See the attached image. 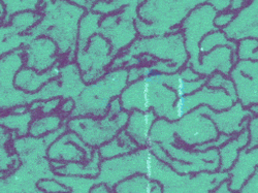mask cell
Listing matches in <instances>:
<instances>
[{"instance_id":"43","label":"cell","mask_w":258,"mask_h":193,"mask_svg":"<svg viewBox=\"0 0 258 193\" xmlns=\"http://www.w3.org/2000/svg\"><path fill=\"white\" fill-rule=\"evenodd\" d=\"M5 18H6V10H5V7L2 4V2H0V25H3Z\"/></svg>"},{"instance_id":"30","label":"cell","mask_w":258,"mask_h":193,"mask_svg":"<svg viewBox=\"0 0 258 193\" xmlns=\"http://www.w3.org/2000/svg\"><path fill=\"white\" fill-rule=\"evenodd\" d=\"M218 47H229L233 51V53L236 54L238 42L230 40L222 30L217 29L208 33L202 39L200 44V53L201 55H204Z\"/></svg>"},{"instance_id":"45","label":"cell","mask_w":258,"mask_h":193,"mask_svg":"<svg viewBox=\"0 0 258 193\" xmlns=\"http://www.w3.org/2000/svg\"><path fill=\"white\" fill-rule=\"evenodd\" d=\"M7 176V173H5V171L4 170H2V169H0V180H2V179H4L5 177Z\"/></svg>"},{"instance_id":"11","label":"cell","mask_w":258,"mask_h":193,"mask_svg":"<svg viewBox=\"0 0 258 193\" xmlns=\"http://www.w3.org/2000/svg\"><path fill=\"white\" fill-rule=\"evenodd\" d=\"M235 102L238 101L231 98L224 90L212 89L205 85L195 93L177 98L173 112L174 122L200 106H208L215 112H221L230 108Z\"/></svg>"},{"instance_id":"2","label":"cell","mask_w":258,"mask_h":193,"mask_svg":"<svg viewBox=\"0 0 258 193\" xmlns=\"http://www.w3.org/2000/svg\"><path fill=\"white\" fill-rule=\"evenodd\" d=\"M189 60L180 30L159 36L138 37L126 50L116 56L112 69H126L164 61L181 70Z\"/></svg>"},{"instance_id":"35","label":"cell","mask_w":258,"mask_h":193,"mask_svg":"<svg viewBox=\"0 0 258 193\" xmlns=\"http://www.w3.org/2000/svg\"><path fill=\"white\" fill-rule=\"evenodd\" d=\"M234 16H235V13L231 12L229 10L225 11V12L218 13L214 19L215 27H216L217 29H220V30L224 29L226 26H228L230 24V22L233 20Z\"/></svg>"},{"instance_id":"23","label":"cell","mask_w":258,"mask_h":193,"mask_svg":"<svg viewBox=\"0 0 258 193\" xmlns=\"http://www.w3.org/2000/svg\"><path fill=\"white\" fill-rule=\"evenodd\" d=\"M138 149H140L138 144L123 130L114 139L100 146L97 152L100 158L104 160L133 153Z\"/></svg>"},{"instance_id":"8","label":"cell","mask_w":258,"mask_h":193,"mask_svg":"<svg viewBox=\"0 0 258 193\" xmlns=\"http://www.w3.org/2000/svg\"><path fill=\"white\" fill-rule=\"evenodd\" d=\"M217 14L213 7L205 4L193 9L182 21L179 29L189 55L187 66L192 67L200 62V44L208 33L217 30L214 25V19Z\"/></svg>"},{"instance_id":"25","label":"cell","mask_w":258,"mask_h":193,"mask_svg":"<svg viewBox=\"0 0 258 193\" xmlns=\"http://www.w3.org/2000/svg\"><path fill=\"white\" fill-rule=\"evenodd\" d=\"M66 119L59 113L35 115L30 123L28 135L33 139H40L52 135L66 126Z\"/></svg>"},{"instance_id":"9","label":"cell","mask_w":258,"mask_h":193,"mask_svg":"<svg viewBox=\"0 0 258 193\" xmlns=\"http://www.w3.org/2000/svg\"><path fill=\"white\" fill-rule=\"evenodd\" d=\"M139 7L129 6L101 18L99 33L109 40L116 55L126 50L139 36L135 23L139 18Z\"/></svg>"},{"instance_id":"14","label":"cell","mask_w":258,"mask_h":193,"mask_svg":"<svg viewBox=\"0 0 258 193\" xmlns=\"http://www.w3.org/2000/svg\"><path fill=\"white\" fill-rule=\"evenodd\" d=\"M95 150L86 145L78 135L67 130L52 142L47 155L52 162H81L90 159Z\"/></svg>"},{"instance_id":"4","label":"cell","mask_w":258,"mask_h":193,"mask_svg":"<svg viewBox=\"0 0 258 193\" xmlns=\"http://www.w3.org/2000/svg\"><path fill=\"white\" fill-rule=\"evenodd\" d=\"M128 69H112L97 81L87 84L76 99L72 117H102L111 102L119 98L128 85Z\"/></svg>"},{"instance_id":"13","label":"cell","mask_w":258,"mask_h":193,"mask_svg":"<svg viewBox=\"0 0 258 193\" xmlns=\"http://www.w3.org/2000/svg\"><path fill=\"white\" fill-rule=\"evenodd\" d=\"M229 78L235 86L238 102L245 108L258 103V60H238Z\"/></svg>"},{"instance_id":"17","label":"cell","mask_w":258,"mask_h":193,"mask_svg":"<svg viewBox=\"0 0 258 193\" xmlns=\"http://www.w3.org/2000/svg\"><path fill=\"white\" fill-rule=\"evenodd\" d=\"M238 55L229 47H218L211 52L201 55L200 62L191 68L202 78H208L215 73L229 77L230 72L238 61Z\"/></svg>"},{"instance_id":"32","label":"cell","mask_w":258,"mask_h":193,"mask_svg":"<svg viewBox=\"0 0 258 193\" xmlns=\"http://www.w3.org/2000/svg\"><path fill=\"white\" fill-rule=\"evenodd\" d=\"M206 86L212 89L224 90L231 98H233L235 101H238L235 86L231 79L227 76H224L220 73H215L207 78Z\"/></svg>"},{"instance_id":"10","label":"cell","mask_w":258,"mask_h":193,"mask_svg":"<svg viewBox=\"0 0 258 193\" xmlns=\"http://www.w3.org/2000/svg\"><path fill=\"white\" fill-rule=\"evenodd\" d=\"M174 124L176 141L180 143L181 147L187 149L211 142L220 135L213 121L204 114L201 106Z\"/></svg>"},{"instance_id":"37","label":"cell","mask_w":258,"mask_h":193,"mask_svg":"<svg viewBox=\"0 0 258 193\" xmlns=\"http://www.w3.org/2000/svg\"><path fill=\"white\" fill-rule=\"evenodd\" d=\"M75 109H76V99L71 98V97L70 98H62L58 113L67 120L72 117Z\"/></svg>"},{"instance_id":"39","label":"cell","mask_w":258,"mask_h":193,"mask_svg":"<svg viewBox=\"0 0 258 193\" xmlns=\"http://www.w3.org/2000/svg\"><path fill=\"white\" fill-rule=\"evenodd\" d=\"M208 4L217 13H221L229 10L231 0H209Z\"/></svg>"},{"instance_id":"5","label":"cell","mask_w":258,"mask_h":193,"mask_svg":"<svg viewBox=\"0 0 258 193\" xmlns=\"http://www.w3.org/2000/svg\"><path fill=\"white\" fill-rule=\"evenodd\" d=\"M128 117L129 113L123 110L119 98H116L111 102L104 116L71 117L67 119L66 127L78 135L86 145L98 149L124 130Z\"/></svg>"},{"instance_id":"31","label":"cell","mask_w":258,"mask_h":193,"mask_svg":"<svg viewBox=\"0 0 258 193\" xmlns=\"http://www.w3.org/2000/svg\"><path fill=\"white\" fill-rule=\"evenodd\" d=\"M6 10V18L3 24H8L10 18L20 12L38 11L41 0H0Z\"/></svg>"},{"instance_id":"29","label":"cell","mask_w":258,"mask_h":193,"mask_svg":"<svg viewBox=\"0 0 258 193\" xmlns=\"http://www.w3.org/2000/svg\"><path fill=\"white\" fill-rule=\"evenodd\" d=\"M40 18H41V15L38 11L20 12L13 15L10 18L8 25H10L13 31L16 32L17 34L27 35L38 24Z\"/></svg>"},{"instance_id":"46","label":"cell","mask_w":258,"mask_h":193,"mask_svg":"<svg viewBox=\"0 0 258 193\" xmlns=\"http://www.w3.org/2000/svg\"><path fill=\"white\" fill-rule=\"evenodd\" d=\"M253 60H258V50L254 52V54H253Z\"/></svg>"},{"instance_id":"21","label":"cell","mask_w":258,"mask_h":193,"mask_svg":"<svg viewBox=\"0 0 258 193\" xmlns=\"http://www.w3.org/2000/svg\"><path fill=\"white\" fill-rule=\"evenodd\" d=\"M102 159L100 158L97 149L93 156L85 161L81 162H69V163H60V162H52L53 169L57 175L60 176H73V177H87L96 179L99 169L100 163Z\"/></svg>"},{"instance_id":"18","label":"cell","mask_w":258,"mask_h":193,"mask_svg":"<svg viewBox=\"0 0 258 193\" xmlns=\"http://www.w3.org/2000/svg\"><path fill=\"white\" fill-rule=\"evenodd\" d=\"M258 169V147L244 148L239 154L238 159L233 163L228 174V187L234 193L239 191L246 182Z\"/></svg>"},{"instance_id":"44","label":"cell","mask_w":258,"mask_h":193,"mask_svg":"<svg viewBox=\"0 0 258 193\" xmlns=\"http://www.w3.org/2000/svg\"><path fill=\"white\" fill-rule=\"evenodd\" d=\"M248 109H249L250 113L252 114V116H258V103L251 105Z\"/></svg>"},{"instance_id":"28","label":"cell","mask_w":258,"mask_h":193,"mask_svg":"<svg viewBox=\"0 0 258 193\" xmlns=\"http://www.w3.org/2000/svg\"><path fill=\"white\" fill-rule=\"evenodd\" d=\"M16 137L13 133L8 131L4 126H0V169L8 173L16 166L18 157L15 152L12 151V143Z\"/></svg>"},{"instance_id":"24","label":"cell","mask_w":258,"mask_h":193,"mask_svg":"<svg viewBox=\"0 0 258 193\" xmlns=\"http://www.w3.org/2000/svg\"><path fill=\"white\" fill-rule=\"evenodd\" d=\"M115 193H164L163 186L147 176L138 174L127 178L113 187Z\"/></svg>"},{"instance_id":"6","label":"cell","mask_w":258,"mask_h":193,"mask_svg":"<svg viewBox=\"0 0 258 193\" xmlns=\"http://www.w3.org/2000/svg\"><path fill=\"white\" fill-rule=\"evenodd\" d=\"M155 160L156 157L148 148H140L133 153L104 159L100 163L96 183H103L113 188L119 182L134 175L147 176Z\"/></svg>"},{"instance_id":"27","label":"cell","mask_w":258,"mask_h":193,"mask_svg":"<svg viewBox=\"0 0 258 193\" xmlns=\"http://www.w3.org/2000/svg\"><path fill=\"white\" fill-rule=\"evenodd\" d=\"M33 118L34 115L30 111L25 114H14L8 111L0 116V126H4L13 133L16 139L23 138L28 134Z\"/></svg>"},{"instance_id":"47","label":"cell","mask_w":258,"mask_h":193,"mask_svg":"<svg viewBox=\"0 0 258 193\" xmlns=\"http://www.w3.org/2000/svg\"><path fill=\"white\" fill-rule=\"evenodd\" d=\"M4 113H5V111L2 108H0V116H2Z\"/></svg>"},{"instance_id":"20","label":"cell","mask_w":258,"mask_h":193,"mask_svg":"<svg viewBox=\"0 0 258 193\" xmlns=\"http://www.w3.org/2000/svg\"><path fill=\"white\" fill-rule=\"evenodd\" d=\"M157 120L153 111H133L129 113L125 132L138 144L140 148H147L150 142V133Z\"/></svg>"},{"instance_id":"26","label":"cell","mask_w":258,"mask_h":193,"mask_svg":"<svg viewBox=\"0 0 258 193\" xmlns=\"http://www.w3.org/2000/svg\"><path fill=\"white\" fill-rule=\"evenodd\" d=\"M101 18V15L93 12L92 10L85 12L79 23L77 50L84 49L88 45L90 38L99 33Z\"/></svg>"},{"instance_id":"15","label":"cell","mask_w":258,"mask_h":193,"mask_svg":"<svg viewBox=\"0 0 258 193\" xmlns=\"http://www.w3.org/2000/svg\"><path fill=\"white\" fill-rule=\"evenodd\" d=\"M204 114L208 116L216 126L219 134L233 137L240 134L248 127L249 119L252 117L248 108L240 102H235L230 108L215 112L208 106H201Z\"/></svg>"},{"instance_id":"16","label":"cell","mask_w":258,"mask_h":193,"mask_svg":"<svg viewBox=\"0 0 258 193\" xmlns=\"http://www.w3.org/2000/svg\"><path fill=\"white\" fill-rule=\"evenodd\" d=\"M222 31L230 40L236 42L244 38L258 40V0H248Z\"/></svg>"},{"instance_id":"1","label":"cell","mask_w":258,"mask_h":193,"mask_svg":"<svg viewBox=\"0 0 258 193\" xmlns=\"http://www.w3.org/2000/svg\"><path fill=\"white\" fill-rule=\"evenodd\" d=\"M38 12L40 21L27 35L50 37L56 42L62 62H75L79 23L86 10L69 0H41Z\"/></svg>"},{"instance_id":"41","label":"cell","mask_w":258,"mask_h":193,"mask_svg":"<svg viewBox=\"0 0 258 193\" xmlns=\"http://www.w3.org/2000/svg\"><path fill=\"white\" fill-rule=\"evenodd\" d=\"M69 2L79 8L86 10V11L91 10V8L93 6V3L91 2V0H69Z\"/></svg>"},{"instance_id":"40","label":"cell","mask_w":258,"mask_h":193,"mask_svg":"<svg viewBox=\"0 0 258 193\" xmlns=\"http://www.w3.org/2000/svg\"><path fill=\"white\" fill-rule=\"evenodd\" d=\"M89 193H115L113 188L109 187L103 183H96L90 188Z\"/></svg>"},{"instance_id":"3","label":"cell","mask_w":258,"mask_h":193,"mask_svg":"<svg viewBox=\"0 0 258 193\" xmlns=\"http://www.w3.org/2000/svg\"><path fill=\"white\" fill-rule=\"evenodd\" d=\"M165 74L153 72L134 83H129L119 100L124 111H153L157 118L174 122L176 93L164 84Z\"/></svg>"},{"instance_id":"36","label":"cell","mask_w":258,"mask_h":193,"mask_svg":"<svg viewBox=\"0 0 258 193\" xmlns=\"http://www.w3.org/2000/svg\"><path fill=\"white\" fill-rule=\"evenodd\" d=\"M248 133L250 137L248 148L258 147V116H252L248 122Z\"/></svg>"},{"instance_id":"12","label":"cell","mask_w":258,"mask_h":193,"mask_svg":"<svg viewBox=\"0 0 258 193\" xmlns=\"http://www.w3.org/2000/svg\"><path fill=\"white\" fill-rule=\"evenodd\" d=\"M21 50L24 67L38 73L48 72L57 64L62 63L56 42L45 35L28 36L24 47L21 48Z\"/></svg>"},{"instance_id":"22","label":"cell","mask_w":258,"mask_h":193,"mask_svg":"<svg viewBox=\"0 0 258 193\" xmlns=\"http://www.w3.org/2000/svg\"><path fill=\"white\" fill-rule=\"evenodd\" d=\"M250 137L248 130L231 137L224 145L218 149L219 153V171H227L239 157L240 152L249 145Z\"/></svg>"},{"instance_id":"33","label":"cell","mask_w":258,"mask_h":193,"mask_svg":"<svg viewBox=\"0 0 258 193\" xmlns=\"http://www.w3.org/2000/svg\"><path fill=\"white\" fill-rule=\"evenodd\" d=\"M258 50V40L254 38H244L238 41L236 55L239 60H251L255 51Z\"/></svg>"},{"instance_id":"7","label":"cell","mask_w":258,"mask_h":193,"mask_svg":"<svg viewBox=\"0 0 258 193\" xmlns=\"http://www.w3.org/2000/svg\"><path fill=\"white\" fill-rule=\"evenodd\" d=\"M116 56L109 40L97 33L90 38L84 49L77 50L75 63L81 72L84 83L87 85L109 72Z\"/></svg>"},{"instance_id":"19","label":"cell","mask_w":258,"mask_h":193,"mask_svg":"<svg viewBox=\"0 0 258 193\" xmlns=\"http://www.w3.org/2000/svg\"><path fill=\"white\" fill-rule=\"evenodd\" d=\"M62 63L57 64L52 70L45 73H38L32 69L22 67L17 72L14 78L15 88L28 95L37 93L46 84L59 76Z\"/></svg>"},{"instance_id":"34","label":"cell","mask_w":258,"mask_h":193,"mask_svg":"<svg viewBox=\"0 0 258 193\" xmlns=\"http://www.w3.org/2000/svg\"><path fill=\"white\" fill-rule=\"evenodd\" d=\"M37 187L46 193H68L69 189L66 185L54 179H44L37 183Z\"/></svg>"},{"instance_id":"42","label":"cell","mask_w":258,"mask_h":193,"mask_svg":"<svg viewBox=\"0 0 258 193\" xmlns=\"http://www.w3.org/2000/svg\"><path fill=\"white\" fill-rule=\"evenodd\" d=\"M247 2H248V0H231L229 11L236 13L247 4Z\"/></svg>"},{"instance_id":"38","label":"cell","mask_w":258,"mask_h":193,"mask_svg":"<svg viewBox=\"0 0 258 193\" xmlns=\"http://www.w3.org/2000/svg\"><path fill=\"white\" fill-rule=\"evenodd\" d=\"M234 193H258V169L255 174L246 182V184Z\"/></svg>"}]
</instances>
